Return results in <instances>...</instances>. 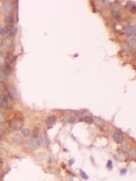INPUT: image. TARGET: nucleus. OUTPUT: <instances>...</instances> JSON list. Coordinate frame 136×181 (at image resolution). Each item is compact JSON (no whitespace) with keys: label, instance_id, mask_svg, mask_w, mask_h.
<instances>
[{"label":"nucleus","instance_id":"f257e3e1","mask_svg":"<svg viewBox=\"0 0 136 181\" xmlns=\"http://www.w3.org/2000/svg\"><path fill=\"white\" fill-rule=\"evenodd\" d=\"M13 46H14V41H13L11 38H6V39H4L2 42H1V50L9 53V50L13 48Z\"/></svg>","mask_w":136,"mask_h":181},{"label":"nucleus","instance_id":"f03ea898","mask_svg":"<svg viewBox=\"0 0 136 181\" xmlns=\"http://www.w3.org/2000/svg\"><path fill=\"white\" fill-rule=\"evenodd\" d=\"M21 127H22V119H16V118H14L9 123V130H12V131H18Z\"/></svg>","mask_w":136,"mask_h":181},{"label":"nucleus","instance_id":"7ed1b4c3","mask_svg":"<svg viewBox=\"0 0 136 181\" xmlns=\"http://www.w3.org/2000/svg\"><path fill=\"white\" fill-rule=\"evenodd\" d=\"M0 106L6 109V110L11 109V102H9V97L7 95H2L0 97Z\"/></svg>","mask_w":136,"mask_h":181},{"label":"nucleus","instance_id":"20e7f679","mask_svg":"<svg viewBox=\"0 0 136 181\" xmlns=\"http://www.w3.org/2000/svg\"><path fill=\"white\" fill-rule=\"evenodd\" d=\"M2 9L6 13V15H9L13 12V1H4L2 2Z\"/></svg>","mask_w":136,"mask_h":181},{"label":"nucleus","instance_id":"39448f33","mask_svg":"<svg viewBox=\"0 0 136 181\" xmlns=\"http://www.w3.org/2000/svg\"><path fill=\"white\" fill-rule=\"evenodd\" d=\"M7 89V92H8V97H11L13 99H16L18 98V92H16V88H15L13 84H9L6 87Z\"/></svg>","mask_w":136,"mask_h":181},{"label":"nucleus","instance_id":"423d86ee","mask_svg":"<svg viewBox=\"0 0 136 181\" xmlns=\"http://www.w3.org/2000/svg\"><path fill=\"white\" fill-rule=\"evenodd\" d=\"M38 146H40V140L37 138H31L29 139V141H28V148L31 151H35L37 150Z\"/></svg>","mask_w":136,"mask_h":181},{"label":"nucleus","instance_id":"0eeeda50","mask_svg":"<svg viewBox=\"0 0 136 181\" xmlns=\"http://www.w3.org/2000/svg\"><path fill=\"white\" fill-rule=\"evenodd\" d=\"M135 33H136V27L135 25H128L125 29V34L128 36V38H133V36H135Z\"/></svg>","mask_w":136,"mask_h":181},{"label":"nucleus","instance_id":"6e6552de","mask_svg":"<svg viewBox=\"0 0 136 181\" xmlns=\"http://www.w3.org/2000/svg\"><path fill=\"white\" fill-rule=\"evenodd\" d=\"M112 14L115 18V20H121V9H120V5L115 4L112 8Z\"/></svg>","mask_w":136,"mask_h":181},{"label":"nucleus","instance_id":"1a4fd4ad","mask_svg":"<svg viewBox=\"0 0 136 181\" xmlns=\"http://www.w3.org/2000/svg\"><path fill=\"white\" fill-rule=\"evenodd\" d=\"M56 116H49L47 119H45V125L48 126V129H50V127H53V125L55 123H56Z\"/></svg>","mask_w":136,"mask_h":181},{"label":"nucleus","instance_id":"9d476101","mask_svg":"<svg viewBox=\"0 0 136 181\" xmlns=\"http://www.w3.org/2000/svg\"><path fill=\"white\" fill-rule=\"evenodd\" d=\"M113 139L114 141L117 144H120L122 140H123V137H122V135H121L120 132H114L113 133Z\"/></svg>","mask_w":136,"mask_h":181},{"label":"nucleus","instance_id":"9b49d317","mask_svg":"<svg viewBox=\"0 0 136 181\" xmlns=\"http://www.w3.org/2000/svg\"><path fill=\"white\" fill-rule=\"evenodd\" d=\"M8 80V74L4 69H0V82H5Z\"/></svg>","mask_w":136,"mask_h":181},{"label":"nucleus","instance_id":"f8f14e48","mask_svg":"<svg viewBox=\"0 0 136 181\" xmlns=\"http://www.w3.org/2000/svg\"><path fill=\"white\" fill-rule=\"evenodd\" d=\"M121 151H123V152H128L130 146H129V143H127L126 140H122L121 141Z\"/></svg>","mask_w":136,"mask_h":181},{"label":"nucleus","instance_id":"ddd939ff","mask_svg":"<svg viewBox=\"0 0 136 181\" xmlns=\"http://www.w3.org/2000/svg\"><path fill=\"white\" fill-rule=\"evenodd\" d=\"M15 60H16V56L13 55V54H11V53H8L7 56H6V62L9 63V64H12V63H14Z\"/></svg>","mask_w":136,"mask_h":181},{"label":"nucleus","instance_id":"4468645a","mask_svg":"<svg viewBox=\"0 0 136 181\" xmlns=\"http://www.w3.org/2000/svg\"><path fill=\"white\" fill-rule=\"evenodd\" d=\"M5 22H6V25H13V23H14V18H13V15L9 14V15L5 16Z\"/></svg>","mask_w":136,"mask_h":181},{"label":"nucleus","instance_id":"2eb2a0df","mask_svg":"<svg viewBox=\"0 0 136 181\" xmlns=\"http://www.w3.org/2000/svg\"><path fill=\"white\" fill-rule=\"evenodd\" d=\"M128 158L132 159V160H135L136 158V152H135V148H132V150L128 151Z\"/></svg>","mask_w":136,"mask_h":181},{"label":"nucleus","instance_id":"dca6fc26","mask_svg":"<svg viewBox=\"0 0 136 181\" xmlns=\"http://www.w3.org/2000/svg\"><path fill=\"white\" fill-rule=\"evenodd\" d=\"M21 136H22L23 138L29 137V136H30V130H29V129H22V131H21Z\"/></svg>","mask_w":136,"mask_h":181},{"label":"nucleus","instance_id":"f3484780","mask_svg":"<svg viewBox=\"0 0 136 181\" xmlns=\"http://www.w3.org/2000/svg\"><path fill=\"white\" fill-rule=\"evenodd\" d=\"M5 64H6V57H5L4 55H1V54H0V68L2 69Z\"/></svg>","mask_w":136,"mask_h":181},{"label":"nucleus","instance_id":"a211bd4d","mask_svg":"<svg viewBox=\"0 0 136 181\" xmlns=\"http://www.w3.org/2000/svg\"><path fill=\"white\" fill-rule=\"evenodd\" d=\"M83 122H85V123H87V124H92L93 123V119L91 118L90 116H85L83 118Z\"/></svg>","mask_w":136,"mask_h":181},{"label":"nucleus","instance_id":"6ab92c4d","mask_svg":"<svg viewBox=\"0 0 136 181\" xmlns=\"http://www.w3.org/2000/svg\"><path fill=\"white\" fill-rule=\"evenodd\" d=\"M16 34H18V28H16V27H13V28H12V31L9 32V34H8V35H9V36H12V38H14Z\"/></svg>","mask_w":136,"mask_h":181},{"label":"nucleus","instance_id":"aec40b11","mask_svg":"<svg viewBox=\"0 0 136 181\" xmlns=\"http://www.w3.org/2000/svg\"><path fill=\"white\" fill-rule=\"evenodd\" d=\"M0 35H1V36H4V38L8 35V32H7V29H6L5 27L0 28Z\"/></svg>","mask_w":136,"mask_h":181},{"label":"nucleus","instance_id":"412c9836","mask_svg":"<svg viewBox=\"0 0 136 181\" xmlns=\"http://www.w3.org/2000/svg\"><path fill=\"white\" fill-rule=\"evenodd\" d=\"M42 143H43V145H45V146L49 145V139H48V136L47 135H44V137H43V139H42Z\"/></svg>","mask_w":136,"mask_h":181},{"label":"nucleus","instance_id":"4be33fe9","mask_svg":"<svg viewBox=\"0 0 136 181\" xmlns=\"http://www.w3.org/2000/svg\"><path fill=\"white\" fill-rule=\"evenodd\" d=\"M135 41H136V39H135V36H133L132 39H130V40H129V45H130V46L133 47V49H134V48H135Z\"/></svg>","mask_w":136,"mask_h":181},{"label":"nucleus","instance_id":"5701e85b","mask_svg":"<svg viewBox=\"0 0 136 181\" xmlns=\"http://www.w3.org/2000/svg\"><path fill=\"white\" fill-rule=\"evenodd\" d=\"M106 167H107V170L112 171V170H113V162L110 161V160H108V161H107V164H106Z\"/></svg>","mask_w":136,"mask_h":181},{"label":"nucleus","instance_id":"b1692460","mask_svg":"<svg viewBox=\"0 0 136 181\" xmlns=\"http://www.w3.org/2000/svg\"><path fill=\"white\" fill-rule=\"evenodd\" d=\"M38 133H40V127H36V129H34V131H33V136H34V138H37V137H38Z\"/></svg>","mask_w":136,"mask_h":181},{"label":"nucleus","instance_id":"393cba45","mask_svg":"<svg viewBox=\"0 0 136 181\" xmlns=\"http://www.w3.org/2000/svg\"><path fill=\"white\" fill-rule=\"evenodd\" d=\"M66 120H68V122H70V123H76V122H77V119H76L75 116H69V118H66Z\"/></svg>","mask_w":136,"mask_h":181},{"label":"nucleus","instance_id":"a878e982","mask_svg":"<svg viewBox=\"0 0 136 181\" xmlns=\"http://www.w3.org/2000/svg\"><path fill=\"white\" fill-rule=\"evenodd\" d=\"M80 175H82V178H83L84 180H88V175H87V174L85 173V172H84L83 170L80 171Z\"/></svg>","mask_w":136,"mask_h":181},{"label":"nucleus","instance_id":"bb28decb","mask_svg":"<svg viewBox=\"0 0 136 181\" xmlns=\"http://www.w3.org/2000/svg\"><path fill=\"white\" fill-rule=\"evenodd\" d=\"M115 159H117V160H123V157H122L121 153H119V154H115Z\"/></svg>","mask_w":136,"mask_h":181},{"label":"nucleus","instance_id":"cd10ccee","mask_svg":"<svg viewBox=\"0 0 136 181\" xmlns=\"http://www.w3.org/2000/svg\"><path fill=\"white\" fill-rule=\"evenodd\" d=\"M14 140L15 141H18V143H21V137H19V136L16 135V136H14Z\"/></svg>","mask_w":136,"mask_h":181},{"label":"nucleus","instance_id":"c85d7f7f","mask_svg":"<svg viewBox=\"0 0 136 181\" xmlns=\"http://www.w3.org/2000/svg\"><path fill=\"white\" fill-rule=\"evenodd\" d=\"M135 11H136V6L134 5V6L130 7V13H132V14H135Z\"/></svg>","mask_w":136,"mask_h":181},{"label":"nucleus","instance_id":"c756f323","mask_svg":"<svg viewBox=\"0 0 136 181\" xmlns=\"http://www.w3.org/2000/svg\"><path fill=\"white\" fill-rule=\"evenodd\" d=\"M4 85H2V83H1V82H0V95H1V93H2V91H4Z\"/></svg>","mask_w":136,"mask_h":181},{"label":"nucleus","instance_id":"7c9ffc66","mask_svg":"<svg viewBox=\"0 0 136 181\" xmlns=\"http://www.w3.org/2000/svg\"><path fill=\"white\" fill-rule=\"evenodd\" d=\"M104 5H105V6H110V5H112V1H107V0H106V1H104Z\"/></svg>","mask_w":136,"mask_h":181},{"label":"nucleus","instance_id":"2f4dec72","mask_svg":"<svg viewBox=\"0 0 136 181\" xmlns=\"http://www.w3.org/2000/svg\"><path fill=\"white\" fill-rule=\"evenodd\" d=\"M126 173H127V170H126V168H123V170H121V172H120L121 175H125Z\"/></svg>","mask_w":136,"mask_h":181},{"label":"nucleus","instance_id":"473e14b6","mask_svg":"<svg viewBox=\"0 0 136 181\" xmlns=\"http://www.w3.org/2000/svg\"><path fill=\"white\" fill-rule=\"evenodd\" d=\"M1 123H4V117H2V115L0 113V124Z\"/></svg>","mask_w":136,"mask_h":181},{"label":"nucleus","instance_id":"72a5a7b5","mask_svg":"<svg viewBox=\"0 0 136 181\" xmlns=\"http://www.w3.org/2000/svg\"><path fill=\"white\" fill-rule=\"evenodd\" d=\"M69 164H70V165H73V164H75V159H71V160L69 161Z\"/></svg>","mask_w":136,"mask_h":181},{"label":"nucleus","instance_id":"f704fd0d","mask_svg":"<svg viewBox=\"0 0 136 181\" xmlns=\"http://www.w3.org/2000/svg\"><path fill=\"white\" fill-rule=\"evenodd\" d=\"M1 140H2V133L0 132V141H1Z\"/></svg>","mask_w":136,"mask_h":181},{"label":"nucleus","instance_id":"c9c22d12","mask_svg":"<svg viewBox=\"0 0 136 181\" xmlns=\"http://www.w3.org/2000/svg\"><path fill=\"white\" fill-rule=\"evenodd\" d=\"M0 165H1V160H0Z\"/></svg>","mask_w":136,"mask_h":181}]
</instances>
